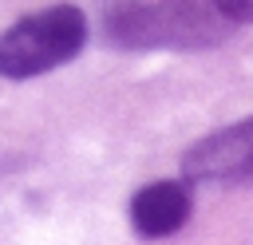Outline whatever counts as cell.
<instances>
[{
    "mask_svg": "<svg viewBox=\"0 0 253 245\" xmlns=\"http://www.w3.org/2000/svg\"><path fill=\"white\" fill-rule=\"evenodd\" d=\"M225 16L190 0L174 4H119L107 16V36L119 47H206L225 40Z\"/></svg>",
    "mask_w": 253,
    "mask_h": 245,
    "instance_id": "1",
    "label": "cell"
},
{
    "mask_svg": "<svg viewBox=\"0 0 253 245\" xmlns=\"http://www.w3.org/2000/svg\"><path fill=\"white\" fill-rule=\"evenodd\" d=\"M87 43V20L79 8L55 4L43 12L24 16L0 36V75L32 79L67 59H75Z\"/></svg>",
    "mask_w": 253,
    "mask_h": 245,
    "instance_id": "2",
    "label": "cell"
},
{
    "mask_svg": "<svg viewBox=\"0 0 253 245\" xmlns=\"http://www.w3.org/2000/svg\"><path fill=\"white\" fill-rule=\"evenodd\" d=\"M186 178L194 182H249L253 178V119L233 122L190 146L182 158Z\"/></svg>",
    "mask_w": 253,
    "mask_h": 245,
    "instance_id": "3",
    "label": "cell"
},
{
    "mask_svg": "<svg viewBox=\"0 0 253 245\" xmlns=\"http://www.w3.org/2000/svg\"><path fill=\"white\" fill-rule=\"evenodd\" d=\"M190 217V190L186 182H150L130 202V221L146 237H166L182 229Z\"/></svg>",
    "mask_w": 253,
    "mask_h": 245,
    "instance_id": "4",
    "label": "cell"
},
{
    "mask_svg": "<svg viewBox=\"0 0 253 245\" xmlns=\"http://www.w3.org/2000/svg\"><path fill=\"white\" fill-rule=\"evenodd\" d=\"M210 4L229 24H253V0H210Z\"/></svg>",
    "mask_w": 253,
    "mask_h": 245,
    "instance_id": "5",
    "label": "cell"
}]
</instances>
